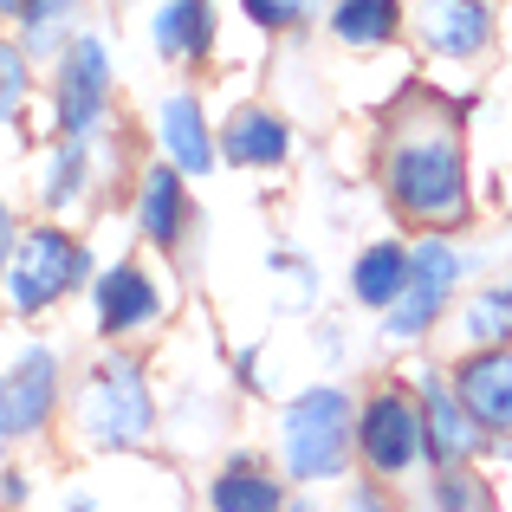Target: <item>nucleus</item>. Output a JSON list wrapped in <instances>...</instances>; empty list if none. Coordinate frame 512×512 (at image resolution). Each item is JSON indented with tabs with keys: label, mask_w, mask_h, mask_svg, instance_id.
I'll list each match as a JSON object with an SVG mask.
<instances>
[{
	"label": "nucleus",
	"mask_w": 512,
	"mask_h": 512,
	"mask_svg": "<svg viewBox=\"0 0 512 512\" xmlns=\"http://www.w3.org/2000/svg\"><path fill=\"white\" fill-rule=\"evenodd\" d=\"M383 182H389V201H396L409 221H428V227H454L467 214V182H461V143L454 130L441 124H402L396 143H389V163H383Z\"/></svg>",
	"instance_id": "1"
},
{
	"label": "nucleus",
	"mask_w": 512,
	"mask_h": 512,
	"mask_svg": "<svg viewBox=\"0 0 512 512\" xmlns=\"http://www.w3.org/2000/svg\"><path fill=\"white\" fill-rule=\"evenodd\" d=\"M279 448H286V467L299 480H331L344 467V448H350V402L344 389H312L286 409L279 422Z\"/></svg>",
	"instance_id": "2"
},
{
	"label": "nucleus",
	"mask_w": 512,
	"mask_h": 512,
	"mask_svg": "<svg viewBox=\"0 0 512 512\" xmlns=\"http://www.w3.org/2000/svg\"><path fill=\"white\" fill-rule=\"evenodd\" d=\"M78 422L98 448H130V441L150 435V389H143V370L124 357H111L98 376H91L85 402H78Z\"/></svg>",
	"instance_id": "3"
},
{
	"label": "nucleus",
	"mask_w": 512,
	"mask_h": 512,
	"mask_svg": "<svg viewBox=\"0 0 512 512\" xmlns=\"http://www.w3.org/2000/svg\"><path fill=\"white\" fill-rule=\"evenodd\" d=\"M91 273L85 247H72L65 234H26L20 247L7 253V305L13 312H39V305H52L65 286H78V279Z\"/></svg>",
	"instance_id": "4"
},
{
	"label": "nucleus",
	"mask_w": 512,
	"mask_h": 512,
	"mask_svg": "<svg viewBox=\"0 0 512 512\" xmlns=\"http://www.w3.org/2000/svg\"><path fill=\"white\" fill-rule=\"evenodd\" d=\"M357 441H363V461H370L376 474H402V467L428 448V422H415V409L402 396H376L370 409H363Z\"/></svg>",
	"instance_id": "5"
},
{
	"label": "nucleus",
	"mask_w": 512,
	"mask_h": 512,
	"mask_svg": "<svg viewBox=\"0 0 512 512\" xmlns=\"http://www.w3.org/2000/svg\"><path fill=\"white\" fill-rule=\"evenodd\" d=\"M52 389H59V363H52V350H26L20 363L7 370V409H0V435L7 441H20V435H33L39 422H46V409H52Z\"/></svg>",
	"instance_id": "6"
},
{
	"label": "nucleus",
	"mask_w": 512,
	"mask_h": 512,
	"mask_svg": "<svg viewBox=\"0 0 512 512\" xmlns=\"http://www.w3.org/2000/svg\"><path fill=\"white\" fill-rule=\"evenodd\" d=\"M104 91H111V59H104L98 39H78L72 59H65V85H59V124L72 130V137H85V130H91Z\"/></svg>",
	"instance_id": "7"
},
{
	"label": "nucleus",
	"mask_w": 512,
	"mask_h": 512,
	"mask_svg": "<svg viewBox=\"0 0 512 512\" xmlns=\"http://www.w3.org/2000/svg\"><path fill=\"white\" fill-rule=\"evenodd\" d=\"M493 33L487 0H422V39L441 59H474Z\"/></svg>",
	"instance_id": "8"
},
{
	"label": "nucleus",
	"mask_w": 512,
	"mask_h": 512,
	"mask_svg": "<svg viewBox=\"0 0 512 512\" xmlns=\"http://www.w3.org/2000/svg\"><path fill=\"white\" fill-rule=\"evenodd\" d=\"M461 402L487 428H512V350H487L461 370Z\"/></svg>",
	"instance_id": "9"
},
{
	"label": "nucleus",
	"mask_w": 512,
	"mask_h": 512,
	"mask_svg": "<svg viewBox=\"0 0 512 512\" xmlns=\"http://www.w3.org/2000/svg\"><path fill=\"white\" fill-rule=\"evenodd\" d=\"M428 454H435V461L441 467H454V461H467V454H474L480 448V441H474V422H480V415L474 409H467V402H454L448 396V389H441L435 383V376H428Z\"/></svg>",
	"instance_id": "10"
},
{
	"label": "nucleus",
	"mask_w": 512,
	"mask_h": 512,
	"mask_svg": "<svg viewBox=\"0 0 512 512\" xmlns=\"http://www.w3.org/2000/svg\"><path fill=\"white\" fill-rule=\"evenodd\" d=\"M98 318H104V331H137V325H150V318H156L150 279H143L137 266H117V273H104V286H98Z\"/></svg>",
	"instance_id": "11"
},
{
	"label": "nucleus",
	"mask_w": 512,
	"mask_h": 512,
	"mask_svg": "<svg viewBox=\"0 0 512 512\" xmlns=\"http://www.w3.org/2000/svg\"><path fill=\"white\" fill-rule=\"evenodd\" d=\"M163 150H169V163L182 175L214 169V143H208V130H201L195 98H169L163 104Z\"/></svg>",
	"instance_id": "12"
},
{
	"label": "nucleus",
	"mask_w": 512,
	"mask_h": 512,
	"mask_svg": "<svg viewBox=\"0 0 512 512\" xmlns=\"http://www.w3.org/2000/svg\"><path fill=\"white\" fill-rule=\"evenodd\" d=\"M156 46L169 52V59H201V52L214 46V20L201 0H169L163 13H156Z\"/></svg>",
	"instance_id": "13"
},
{
	"label": "nucleus",
	"mask_w": 512,
	"mask_h": 512,
	"mask_svg": "<svg viewBox=\"0 0 512 512\" xmlns=\"http://www.w3.org/2000/svg\"><path fill=\"white\" fill-rule=\"evenodd\" d=\"M350 286H357L363 305H396L402 292H409V253L402 247H370L357 260V279H350Z\"/></svg>",
	"instance_id": "14"
},
{
	"label": "nucleus",
	"mask_w": 512,
	"mask_h": 512,
	"mask_svg": "<svg viewBox=\"0 0 512 512\" xmlns=\"http://www.w3.org/2000/svg\"><path fill=\"white\" fill-rule=\"evenodd\" d=\"M286 156V124L266 111H247L227 124V163H279Z\"/></svg>",
	"instance_id": "15"
},
{
	"label": "nucleus",
	"mask_w": 512,
	"mask_h": 512,
	"mask_svg": "<svg viewBox=\"0 0 512 512\" xmlns=\"http://www.w3.org/2000/svg\"><path fill=\"white\" fill-rule=\"evenodd\" d=\"M182 214H188V201H182V182H175V163H169L143 182V234L169 247V240L182 234Z\"/></svg>",
	"instance_id": "16"
},
{
	"label": "nucleus",
	"mask_w": 512,
	"mask_h": 512,
	"mask_svg": "<svg viewBox=\"0 0 512 512\" xmlns=\"http://www.w3.org/2000/svg\"><path fill=\"white\" fill-rule=\"evenodd\" d=\"M331 26H338V39H350V46H376V39L396 33V0H338Z\"/></svg>",
	"instance_id": "17"
},
{
	"label": "nucleus",
	"mask_w": 512,
	"mask_h": 512,
	"mask_svg": "<svg viewBox=\"0 0 512 512\" xmlns=\"http://www.w3.org/2000/svg\"><path fill=\"white\" fill-rule=\"evenodd\" d=\"M441 299H448V286H441V279H409V292L389 305V331H396V338H422V331L435 325Z\"/></svg>",
	"instance_id": "18"
},
{
	"label": "nucleus",
	"mask_w": 512,
	"mask_h": 512,
	"mask_svg": "<svg viewBox=\"0 0 512 512\" xmlns=\"http://www.w3.org/2000/svg\"><path fill=\"white\" fill-rule=\"evenodd\" d=\"M214 506L221 512H266V506H279V487L260 474H221L214 480Z\"/></svg>",
	"instance_id": "19"
},
{
	"label": "nucleus",
	"mask_w": 512,
	"mask_h": 512,
	"mask_svg": "<svg viewBox=\"0 0 512 512\" xmlns=\"http://www.w3.org/2000/svg\"><path fill=\"white\" fill-rule=\"evenodd\" d=\"M467 338H480V344L512 338V292H480V299L467 305Z\"/></svg>",
	"instance_id": "20"
},
{
	"label": "nucleus",
	"mask_w": 512,
	"mask_h": 512,
	"mask_svg": "<svg viewBox=\"0 0 512 512\" xmlns=\"http://www.w3.org/2000/svg\"><path fill=\"white\" fill-rule=\"evenodd\" d=\"M454 266H461V260H454V247H448V240H435V234L409 253V279H441V286H454Z\"/></svg>",
	"instance_id": "21"
},
{
	"label": "nucleus",
	"mask_w": 512,
	"mask_h": 512,
	"mask_svg": "<svg viewBox=\"0 0 512 512\" xmlns=\"http://www.w3.org/2000/svg\"><path fill=\"white\" fill-rule=\"evenodd\" d=\"M65 7H72V0H39L33 13H26V26H33V46H46L52 33H59V20H65Z\"/></svg>",
	"instance_id": "22"
},
{
	"label": "nucleus",
	"mask_w": 512,
	"mask_h": 512,
	"mask_svg": "<svg viewBox=\"0 0 512 512\" xmlns=\"http://www.w3.org/2000/svg\"><path fill=\"white\" fill-rule=\"evenodd\" d=\"M247 13H253L260 26H292V20L305 13V0H247Z\"/></svg>",
	"instance_id": "23"
},
{
	"label": "nucleus",
	"mask_w": 512,
	"mask_h": 512,
	"mask_svg": "<svg viewBox=\"0 0 512 512\" xmlns=\"http://www.w3.org/2000/svg\"><path fill=\"white\" fill-rule=\"evenodd\" d=\"M0 65H7V98H0V111L13 117V111H20V98H26V65H20V52H13V46L0 52Z\"/></svg>",
	"instance_id": "24"
},
{
	"label": "nucleus",
	"mask_w": 512,
	"mask_h": 512,
	"mask_svg": "<svg viewBox=\"0 0 512 512\" xmlns=\"http://www.w3.org/2000/svg\"><path fill=\"white\" fill-rule=\"evenodd\" d=\"M435 500H441V506H474V500H480V493H474V487H467V480H448V487H441V493H435Z\"/></svg>",
	"instance_id": "25"
},
{
	"label": "nucleus",
	"mask_w": 512,
	"mask_h": 512,
	"mask_svg": "<svg viewBox=\"0 0 512 512\" xmlns=\"http://www.w3.org/2000/svg\"><path fill=\"white\" fill-rule=\"evenodd\" d=\"M0 7H7V13H33L39 0H0Z\"/></svg>",
	"instance_id": "26"
}]
</instances>
